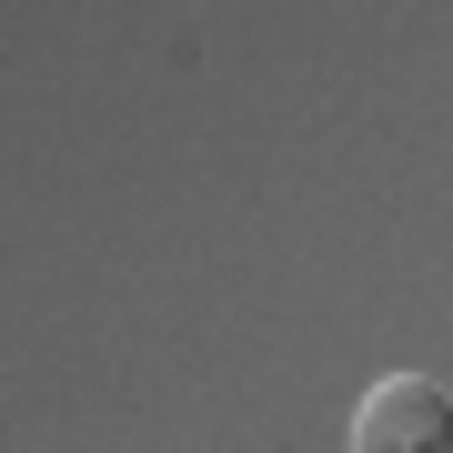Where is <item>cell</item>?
Here are the masks:
<instances>
[{"instance_id": "6da1fadb", "label": "cell", "mask_w": 453, "mask_h": 453, "mask_svg": "<svg viewBox=\"0 0 453 453\" xmlns=\"http://www.w3.org/2000/svg\"><path fill=\"white\" fill-rule=\"evenodd\" d=\"M353 453H453V403L434 372H383L353 403Z\"/></svg>"}]
</instances>
